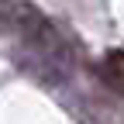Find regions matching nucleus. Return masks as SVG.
<instances>
[{"mask_svg":"<svg viewBox=\"0 0 124 124\" xmlns=\"http://www.w3.org/2000/svg\"><path fill=\"white\" fill-rule=\"evenodd\" d=\"M107 72H114L117 79H124V48L107 52Z\"/></svg>","mask_w":124,"mask_h":124,"instance_id":"obj_1","label":"nucleus"}]
</instances>
